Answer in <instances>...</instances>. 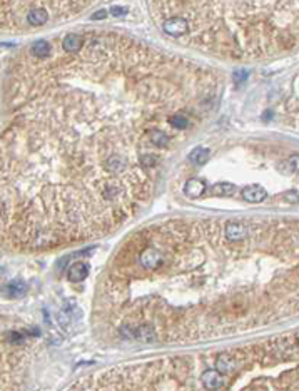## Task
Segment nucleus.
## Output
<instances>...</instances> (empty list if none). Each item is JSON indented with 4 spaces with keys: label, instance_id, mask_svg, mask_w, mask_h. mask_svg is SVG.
I'll list each match as a JSON object with an SVG mask.
<instances>
[{
    "label": "nucleus",
    "instance_id": "nucleus-9",
    "mask_svg": "<svg viewBox=\"0 0 299 391\" xmlns=\"http://www.w3.org/2000/svg\"><path fill=\"white\" fill-rule=\"evenodd\" d=\"M87 276H89V266L86 263H81V261L74 263L69 268V271H67V279L70 283H82Z\"/></svg>",
    "mask_w": 299,
    "mask_h": 391
},
{
    "label": "nucleus",
    "instance_id": "nucleus-4",
    "mask_svg": "<svg viewBox=\"0 0 299 391\" xmlns=\"http://www.w3.org/2000/svg\"><path fill=\"white\" fill-rule=\"evenodd\" d=\"M162 30L172 37H182L189 34V22L184 17H171L162 24Z\"/></svg>",
    "mask_w": 299,
    "mask_h": 391
},
{
    "label": "nucleus",
    "instance_id": "nucleus-8",
    "mask_svg": "<svg viewBox=\"0 0 299 391\" xmlns=\"http://www.w3.org/2000/svg\"><path fill=\"white\" fill-rule=\"evenodd\" d=\"M241 194H243V199L248 202H262L267 197V191L262 186L253 184V186L244 187Z\"/></svg>",
    "mask_w": 299,
    "mask_h": 391
},
{
    "label": "nucleus",
    "instance_id": "nucleus-7",
    "mask_svg": "<svg viewBox=\"0 0 299 391\" xmlns=\"http://www.w3.org/2000/svg\"><path fill=\"white\" fill-rule=\"evenodd\" d=\"M27 22L34 27H40L49 22V10L42 5H35L34 9H30L27 12Z\"/></svg>",
    "mask_w": 299,
    "mask_h": 391
},
{
    "label": "nucleus",
    "instance_id": "nucleus-21",
    "mask_svg": "<svg viewBox=\"0 0 299 391\" xmlns=\"http://www.w3.org/2000/svg\"><path fill=\"white\" fill-rule=\"evenodd\" d=\"M106 15H107V12L106 10H99V12H96L92 15V20H99V19H106Z\"/></svg>",
    "mask_w": 299,
    "mask_h": 391
},
{
    "label": "nucleus",
    "instance_id": "nucleus-5",
    "mask_svg": "<svg viewBox=\"0 0 299 391\" xmlns=\"http://www.w3.org/2000/svg\"><path fill=\"white\" fill-rule=\"evenodd\" d=\"M201 383H202L204 388L211 389V391H216L219 388H222V384H224L222 373H219L217 369H207V371L202 373Z\"/></svg>",
    "mask_w": 299,
    "mask_h": 391
},
{
    "label": "nucleus",
    "instance_id": "nucleus-10",
    "mask_svg": "<svg viewBox=\"0 0 299 391\" xmlns=\"http://www.w3.org/2000/svg\"><path fill=\"white\" fill-rule=\"evenodd\" d=\"M204 191H207L206 182L201 179H189L184 186V194L191 199H196V197H201L204 194Z\"/></svg>",
    "mask_w": 299,
    "mask_h": 391
},
{
    "label": "nucleus",
    "instance_id": "nucleus-11",
    "mask_svg": "<svg viewBox=\"0 0 299 391\" xmlns=\"http://www.w3.org/2000/svg\"><path fill=\"white\" fill-rule=\"evenodd\" d=\"M134 338H137L140 341H145V343H152L156 341L157 338V333H156V328L152 325H139L137 328H134Z\"/></svg>",
    "mask_w": 299,
    "mask_h": 391
},
{
    "label": "nucleus",
    "instance_id": "nucleus-18",
    "mask_svg": "<svg viewBox=\"0 0 299 391\" xmlns=\"http://www.w3.org/2000/svg\"><path fill=\"white\" fill-rule=\"evenodd\" d=\"M287 168L292 173H299V154H292L289 159H287Z\"/></svg>",
    "mask_w": 299,
    "mask_h": 391
},
{
    "label": "nucleus",
    "instance_id": "nucleus-12",
    "mask_svg": "<svg viewBox=\"0 0 299 391\" xmlns=\"http://www.w3.org/2000/svg\"><path fill=\"white\" fill-rule=\"evenodd\" d=\"M216 369H217L219 373H222V374L233 373L234 369H236V359L231 356L229 353L219 354L217 359H216Z\"/></svg>",
    "mask_w": 299,
    "mask_h": 391
},
{
    "label": "nucleus",
    "instance_id": "nucleus-19",
    "mask_svg": "<svg viewBox=\"0 0 299 391\" xmlns=\"http://www.w3.org/2000/svg\"><path fill=\"white\" fill-rule=\"evenodd\" d=\"M109 12H111L114 17H122V15H125L129 12L127 7H119V5H112L111 9H109Z\"/></svg>",
    "mask_w": 299,
    "mask_h": 391
},
{
    "label": "nucleus",
    "instance_id": "nucleus-1",
    "mask_svg": "<svg viewBox=\"0 0 299 391\" xmlns=\"http://www.w3.org/2000/svg\"><path fill=\"white\" fill-rule=\"evenodd\" d=\"M206 69L120 35H94L45 67L2 137L4 222L20 209L25 244L55 246L106 232L147 199L152 134L216 94ZM25 224V226H27Z\"/></svg>",
    "mask_w": 299,
    "mask_h": 391
},
{
    "label": "nucleus",
    "instance_id": "nucleus-3",
    "mask_svg": "<svg viewBox=\"0 0 299 391\" xmlns=\"http://www.w3.org/2000/svg\"><path fill=\"white\" fill-rule=\"evenodd\" d=\"M224 236L231 243H243L249 236V226L241 221H228L224 226Z\"/></svg>",
    "mask_w": 299,
    "mask_h": 391
},
{
    "label": "nucleus",
    "instance_id": "nucleus-16",
    "mask_svg": "<svg viewBox=\"0 0 299 391\" xmlns=\"http://www.w3.org/2000/svg\"><path fill=\"white\" fill-rule=\"evenodd\" d=\"M211 192L216 196H233L236 194V186L228 184V182H219L211 187Z\"/></svg>",
    "mask_w": 299,
    "mask_h": 391
},
{
    "label": "nucleus",
    "instance_id": "nucleus-13",
    "mask_svg": "<svg viewBox=\"0 0 299 391\" xmlns=\"http://www.w3.org/2000/svg\"><path fill=\"white\" fill-rule=\"evenodd\" d=\"M209 158H211V150L207 147H196L191 154H189V161L194 164H199V166L206 164Z\"/></svg>",
    "mask_w": 299,
    "mask_h": 391
},
{
    "label": "nucleus",
    "instance_id": "nucleus-2",
    "mask_svg": "<svg viewBox=\"0 0 299 391\" xmlns=\"http://www.w3.org/2000/svg\"><path fill=\"white\" fill-rule=\"evenodd\" d=\"M137 263L140 264V268L144 271H157L162 268L164 264V254L157 246H147L139 253Z\"/></svg>",
    "mask_w": 299,
    "mask_h": 391
},
{
    "label": "nucleus",
    "instance_id": "nucleus-6",
    "mask_svg": "<svg viewBox=\"0 0 299 391\" xmlns=\"http://www.w3.org/2000/svg\"><path fill=\"white\" fill-rule=\"evenodd\" d=\"M84 45H86V40L79 34H67L62 40V49L67 54H79L84 49Z\"/></svg>",
    "mask_w": 299,
    "mask_h": 391
},
{
    "label": "nucleus",
    "instance_id": "nucleus-20",
    "mask_svg": "<svg viewBox=\"0 0 299 391\" xmlns=\"http://www.w3.org/2000/svg\"><path fill=\"white\" fill-rule=\"evenodd\" d=\"M284 197L287 201H292V202H299V196L296 194V192H287V194H284Z\"/></svg>",
    "mask_w": 299,
    "mask_h": 391
},
{
    "label": "nucleus",
    "instance_id": "nucleus-14",
    "mask_svg": "<svg viewBox=\"0 0 299 391\" xmlns=\"http://www.w3.org/2000/svg\"><path fill=\"white\" fill-rule=\"evenodd\" d=\"M30 52L37 59H47L50 55V44L47 40H37V42H34L32 47H30Z\"/></svg>",
    "mask_w": 299,
    "mask_h": 391
},
{
    "label": "nucleus",
    "instance_id": "nucleus-17",
    "mask_svg": "<svg viewBox=\"0 0 299 391\" xmlns=\"http://www.w3.org/2000/svg\"><path fill=\"white\" fill-rule=\"evenodd\" d=\"M248 77H249V72L244 70V69L234 70V74H233V79H234L236 84H243V82L248 79Z\"/></svg>",
    "mask_w": 299,
    "mask_h": 391
},
{
    "label": "nucleus",
    "instance_id": "nucleus-15",
    "mask_svg": "<svg viewBox=\"0 0 299 391\" xmlns=\"http://www.w3.org/2000/svg\"><path fill=\"white\" fill-rule=\"evenodd\" d=\"M25 284L22 283V281H12V283H9L7 286H5V293H7L9 298L12 299H17V298H22V296L25 294Z\"/></svg>",
    "mask_w": 299,
    "mask_h": 391
}]
</instances>
